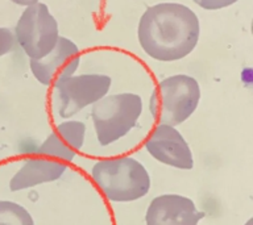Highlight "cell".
I'll return each mask as SVG.
<instances>
[{
    "label": "cell",
    "mask_w": 253,
    "mask_h": 225,
    "mask_svg": "<svg viewBox=\"0 0 253 225\" xmlns=\"http://www.w3.org/2000/svg\"><path fill=\"white\" fill-rule=\"evenodd\" d=\"M65 162L54 158L37 154L36 157L28 158L9 181L11 191H21L43 183L54 182L62 177L66 171Z\"/></svg>",
    "instance_id": "11"
},
{
    "label": "cell",
    "mask_w": 253,
    "mask_h": 225,
    "mask_svg": "<svg viewBox=\"0 0 253 225\" xmlns=\"http://www.w3.org/2000/svg\"><path fill=\"white\" fill-rule=\"evenodd\" d=\"M81 53L73 41L58 37L55 46L40 59H31V70L35 78L45 86H57L73 76L78 70Z\"/></svg>",
    "instance_id": "7"
},
{
    "label": "cell",
    "mask_w": 253,
    "mask_h": 225,
    "mask_svg": "<svg viewBox=\"0 0 253 225\" xmlns=\"http://www.w3.org/2000/svg\"><path fill=\"white\" fill-rule=\"evenodd\" d=\"M86 125L81 121H65L57 125L36 153L69 163L84 144Z\"/></svg>",
    "instance_id": "10"
},
{
    "label": "cell",
    "mask_w": 253,
    "mask_h": 225,
    "mask_svg": "<svg viewBox=\"0 0 253 225\" xmlns=\"http://www.w3.org/2000/svg\"><path fill=\"white\" fill-rule=\"evenodd\" d=\"M205 217L191 199L175 193L154 197L146 209V225H198Z\"/></svg>",
    "instance_id": "9"
},
{
    "label": "cell",
    "mask_w": 253,
    "mask_h": 225,
    "mask_svg": "<svg viewBox=\"0 0 253 225\" xmlns=\"http://www.w3.org/2000/svg\"><path fill=\"white\" fill-rule=\"evenodd\" d=\"M145 149L154 159L164 165L181 170L194 167L189 144L174 126L158 124L146 138Z\"/></svg>",
    "instance_id": "8"
},
{
    "label": "cell",
    "mask_w": 253,
    "mask_h": 225,
    "mask_svg": "<svg viewBox=\"0 0 253 225\" xmlns=\"http://www.w3.org/2000/svg\"><path fill=\"white\" fill-rule=\"evenodd\" d=\"M142 112V100L136 94L104 96L92 104L91 118L99 144L116 142L134 128Z\"/></svg>",
    "instance_id": "4"
},
{
    "label": "cell",
    "mask_w": 253,
    "mask_h": 225,
    "mask_svg": "<svg viewBox=\"0 0 253 225\" xmlns=\"http://www.w3.org/2000/svg\"><path fill=\"white\" fill-rule=\"evenodd\" d=\"M252 223H253V221H252V220H249V221H248V223H247V225H252Z\"/></svg>",
    "instance_id": "16"
},
{
    "label": "cell",
    "mask_w": 253,
    "mask_h": 225,
    "mask_svg": "<svg viewBox=\"0 0 253 225\" xmlns=\"http://www.w3.org/2000/svg\"><path fill=\"white\" fill-rule=\"evenodd\" d=\"M15 35L8 28H0V57L8 54L15 47Z\"/></svg>",
    "instance_id": "13"
},
{
    "label": "cell",
    "mask_w": 253,
    "mask_h": 225,
    "mask_svg": "<svg viewBox=\"0 0 253 225\" xmlns=\"http://www.w3.org/2000/svg\"><path fill=\"white\" fill-rule=\"evenodd\" d=\"M201 88L193 76L173 75L164 79L150 98V112L158 124L175 126L186 121L197 110Z\"/></svg>",
    "instance_id": "3"
},
{
    "label": "cell",
    "mask_w": 253,
    "mask_h": 225,
    "mask_svg": "<svg viewBox=\"0 0 253 225\" xmlns=\"http://www.w3.org/2000/svg\"><path fill=\"white\" fill-rule=\"evenodd\" d=\"M111 78L103 74L70 76L55 86V104L58 114L69 118L104 98L110 91Z\"/></svg>",
    "instance_id": "6"
},
{
    "label": "cell",
    "mask_w": 253,
    "mask_h": 225,
    "mask_svg": "<svg viewBox=\"0 0 253 225\" xmlns=\"http://www.w3.org/2000/svg\"><path fill=\"white\" fill-rule=\"evenodd\" d=\"M58 24L45 4L28 5L15 28V38L29 59L46 55L58 41Z\"/></svg>",
    "instance_id": "5"
},
{
    "label": "cell",
    "mask_w": 253,
    "mask_h": 225,
    "mask_svg": "<svg viewBox=\"0 0 253 225\" xmlns=\"http://www.w3.org/2000/svg\"><path fill=\"white\" fill-rule=\"evenodd\" d=\"M91 177L111 201H134L145 196L150 189L149 173L132 157L100 159L92 166Z\"/></svg>",
    "instance_id": "2"
},
{
    "label": "cell",
    "mask_w": 253,
    "mask_h": 225,
    "mask_svg": "<svg viewBox=\"0 0 253 225\" xmlns=\"http://www.w3.org/2000/svg\"><path fill=\"white\" fill-rule=\"evenodd\" d=\"M0 225H35V221L23 205L0 200Z\"/></svg>",
    "instance_id": "12"
},
{
    "label": "cell",
    "mask_w": 253,
    "mask_h": 225,
    "mask_svg": "<svg viewBox=\"0 0 253 225\" xmlns=\"http://www.w3.org/2000/svg\"><path fill=\"white\" fill-rule=\"evenodd\" d=\"M236 1L237 0H194V3L198 4L199 7L205 8V9H209V11H215V9L229 7Z\"/></svg>",
    "instance_id": "14"
},
{
    "label": "cell",
    "mask_w": 253,
    "mask_h": 225,
    "mask_svg": "<svg viewBox=\"0 0 253 225\" xmlns=\"http://www.w3.org/2000/svg\"><path fill=\"white\" fill-rule=\"evenodd\" d=\"M11 1L15 4H19V5H25V7H28V5H31V4L37 3L39 0H11Z\"/></svg>",
    "instance_id": "15"
},
{
    "label": "cell",
    "mask_w": 253,
    "mask_h": 225,
    "mask_svg": "<svg viewBox=\"0 0 253 225\" xmlns=\"http://www.w3.org/2000/svg\"><path fill=\"white\" fill-rule=\"evenodd\" d=\"M197 15L178 3H161L144 12L138 24V41L153 59L173 62L185 58L199 39Z\"/></svg>",
    "instance_id": "1"
}]
</instances>
